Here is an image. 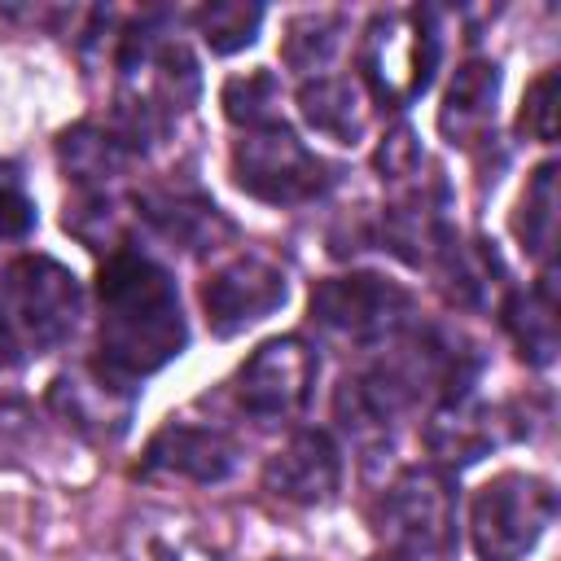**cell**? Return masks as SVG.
I'll use <instances>...</instances> for the list:
<instances>
[{
  "mask_svg": "<svg viewBox=\"0 0 561 561\" xmlns=\"http://www.w3.org/2000/svg\"><path fill=\"white\" fill-rule=\"evenodd\" d=\"M53 412L92 443H114L127 434L136 412V381L105 368V364H79L61 373L48 390Z\"/></svg>",
  "mask_w": 561,
  "mask_h": 561,
  "instance_id": "9",
  "label": "cell"
},
{
  "mask_svg": "<svg viewBox=\"0 0 561 561\" xmlns=\"http://www.w3.org/2000/svg\"><path fill=\"white\" fill-rule=\"evenodd\" d=\"M35 228V206H31V197L9 180V175H0V241H18V237H26Z\"/></svg>",
  "mask_w": 561,
  "mask_h": 561,
  "instance_id": "26",
  "label": "cell"
},
{
  "mask_svg": "<svg viewBox=\"0 0 561 561\" xmlns=\"http://www.w3.org/2000/svg\"><path fill=\"white\" fill-rule=\"evenodd\" d=\"M0 294H4V316H9V324H13L35 351L61 346V342L75 333L79 311H83L79 280H75L57 259H44V254H22V259H13V263L4 267Z\"/></svg>",
  "mask_w": 561,
  "mask_h": 561,
  "instance_id": "6",
  "label": "cell"
},
{
  "mask_svg": "<svg viewBox=\"0 0 561 561\" xmlns=\"http://www.w3.org/2000/svg\"><path fill=\"white\" fill-rule=\"evenodd\" d=\"M517 237L530 254H548L557 237V162L535 167L526 193H522V215H517Z\"/></svg>",
  "mask_w": 561,
  "mask_h": 561,
  "instance_id": "20",
  "label": "cell"
},
{
  "mask_svg": "<svg viewBox=\"0 0 561 561\" xmlns=\"http://www.w3.org/2000/svg\"><path fill=\"white\" fill-rule=\"evenodd\" d=\"M298 110L307 118V127H316L320 136L337 140V145H359L364 127H368V110L359 101V88L351 79H311L298 88Z\"/></svg>",
  "mask_w": 561,
  "mask_h": 561,
  "instance_id": "17",
  "label": "cell"
},
{
  "mask_svg": "<svg viewBox=\"0 0 561 561\" xmlns=\"http://www.w3.org/2000/svg\"><path fill=\"white\" fill-rule=\"evenodd\" d=\"M127 561H219L188 526L175 517H145L127 530Z\"/></svg>",
  "mask_w": 561,
  "mask_h": 561,
  "instance_id": "19",
  "label": "cell"
},
{
  "mask_svg": "<svg viewBox=\"0 0 561 561\" xmlns=\"http://www.w3.org/2000/svg\"><path fill=\"white\" fill-rule=\"evenodd\" d=\"M140 469L145 473H175V478H193V482H224L237 469V443L219 430L171 421L153 434Z\"/></svg>",
  "mask_w": 561,
  "mask_h": 561,
  "instance_id": "13",
  "label": "cell"
},
{
  "mask_svg": "<svg viewBox=\"0 0 561 561\" xmlns=\"http://www.w3.org/2000/svg\"><path fill=\"white\" fill-rule=\"evenodd\" d=\"M513 412L508 408H478L469 399L460 403H443L430 425H425V443L430 451L443 460V465H473L482 460L491 447L508 443V438H522L526 430L522 425H508Z\"/></svg>",
  "mask_w": 561,
  "mask_h": 561,
  "instance_id": "12",
  "label": "cell"
},
{
  "mask_svg": "<svg viewBox=\"0 0 561 561\" xmlns=\"http://www.w3.org/2000/svg\"><path fill=\"white\" fill-rule=\"evenodd\" d=\"M438 66V26L430 9H386L368 22L359 44V70L373 96L390 110L412 105Z\"/></svg>",
  "mask_w": 561,
  "mask_h": 561,
  "instance_id": "2",
  "label": "cell"
},
{
  "mask_svg": "<svg viewBox=\"0 0 561 561\" xmlns=\"http://www.w3.org/2000/svg\"><path fill=\"white\" fill-rule=\"evenodd\" d=\"M377 530L408 561H451L456 552V486L443 469L399 473L377 508Z\"/></svg>",
  "mask_w": 561,
  "mask_h": 561,
  "instance_id": "3",
  "label": "cell"
},
{
  "mask_svg": "<svg viewBox=\"0 0 561 561\" xmlns=\"http://www.w3.org/2000/svg\"><path fill=\"white\" fill-rule=\"evenodd\" d=\"M9 364H18V329L0 311V368H9Z\"/></svg>",
  "mask_w": 561,
  "mask_h": 561,
  "instance_id": "27",
  "label": "cell"
},
{
  "mask_svg": "<svg viewBox=\"0 0 561 561\" xmlns=\"http://www.w3.org/2000/svg\"><path fill=\"white\" fill-rule=\"evenodd\" d=\"M263 486L289 504H329L342 486V451L324 430H298L263 469Z\"/></svg>",
  "mask_w": 561,
  "mask_h": 561,
  "instance_id": "11",
  "label": "cell"
},
{
  "mask_svg": "<svg viewBox=\"0 0 561 561\" xmlns=\"http://www.w3.org/2000/svg\"><path fill=\"white\" fill-rule=\"evenodd\" d=\"M232 175L250 197L272 206H298L329 188V167L280 118L245 127L232 149Z\"/></svg>",
  "mask_w": 561,
  "mask_h": 561,
  "instance_id": "5",
  "label": "cell"
},
{
  "mask_svg": "<svg viewBox=\"0 0 561 561\" xmlns=\"http://www.w3.org/2000/svg\"><path fill=\"white\" fill-rule=\"evenodd\" d=\"M101 298V364L123 377H149L171 364L184 342L175 280L136 250H114L96 280Z\"/></svg>",
  "mask_w": 561,
  "mask_h": 561,
  "instance_id": "1",
  "label": "cell"
},
{
  "mask_svg": "<svg viewBox=\"0 0 561 561\" xmlns=\"http://www.w3.org/2000/svg\"><path fill=\"white\" fill-rule=\"evenodd\" d=\"M57 153H61V167L79 180V184H88V188H101L105 193V184L131 162V145L114 131V127H96V123H79V127H70L66 136H61V145H57Z\"/></svg>",
  "mask_w": 561,
  "mask_h": 561,
  "instance_id": "18",
  "label": "cell"
},
{
  "mask_svg": "<svg viewBox=\"0 0 561 561\" xmlns=\"http://www.w3.org/2000/svg\"><path fill=\"white\" fill-rule=\"evenodd\" d=\"M316 368V351L302 337H272L241 364L237 403L259 421H289L307 408Z\"/></svg>",
  "mask_w": 561,
  "mask_h": 561,
  "instance_id": "8",
  "label": "cell"
},
{
  "mask_svg": "<svg viewBox=\"0 0 561 561\" xmlns=\"http://www.w3.org/2000/svg\"><path fill=\"white\" fill-rule=\"evenodd\" d=\"M337 35H342V18L337 13H302V18L289 22V35L280 44V57H285L289 70L311 75V70H320L333 57Z\"/></svg>",
  "mask_w": 561,
  "mask_h": 561,
  "instance_id": "22",
  "label": "cell"
},
{
  "mask_svg": "<svg viewBox=\"0 0 561 561\" xmlns=\"http://www.w3.org/2000/svg\"><path fill=\"white\" fill-rule=\"evenodd\" d=\"M557 517V491L535 473L491 478L469 508L473 552L482 561H522Z\"/></svg>",
  "mask_w": 561,
  "mask_h": 561,
  "instance_id": "4",
  "label": "cell"
},
{
  "mask_svg": "<svg viewBox=\"0 0 561 561\" xmlns=\"http://www.w3.org/2000/svg\"><path fill=\"white\" fill-rule=\"evenodd\" d=\"M495 96H500V70L495 61H465L451 75V88L438 110V127L451 145H473L486 140L495 123Z\"/></svg>",
  "mask_w": 561,
  "mask_h": 561,
  "instance_id": "14",
  "label": "cell"
},
{
  "mask_svg": "<svg viewBox=\"0 0 561 561\" xmlns=\"http://www.w3.org/2000/svg\"><path fill=\"white\" fill-rule=\"evenodd\" d=\"M224 114L241 127L276 123V79L272 70H250L224 83Z\"/></svg>",
  "mask_w": 561,
  "mask_h": 561,
  "instance_id": "23",
  "label": "cell"
},
{
  "mask_svg": "<svg viewBox=\"0 0 561 561\" xmlns=\"http://www.w3.org/2000/svg\"><path fill=\"white\" fill-rule=\"evenodd\" d=\"M136 206L153 224V232H162L180 250H215L232 232V224L219 215V206L206 197H193V193L153 188V193H140Z\"/></svg>",
  "mask_w": 561,
  "mask_h": 561,
  "instance_id": "15",
  "label": "cell"
},
{
  "mask_svg": "<svg viewBox=\"0 0 561 561\" xmlns=\"http://www.w3.org/2000/svg\"><path fill=\"white\" fill-rule=\"evenodd\" d=\"M259 22H263V4H245V0H219V4H206V9L197 13L202 39H206V48L219 53V57L241 53L245 44H254Z\"/></svg>",
  "mask_w": 561,
  "mask_h": 561,
  "instance_id": "21",
  "label": "cell"
},
{
  "mask_svg": "<svg viewBox=\"0 0 561 561\" xmlns=\"http://www.w3.org/2000/svg\"><path fill=\"white\" fill-rule=\"evenodd\" d=\"M285 302V272L259 254H241L224 267H215L202 285L206 324L219 337H232L259 320H267Z\"/></svg>",
  "mask_w": 561,
  "mask_h": 561,
  "instance_id": "10",
  "label": "cell"
},
{
  "mask_svg": "<svg viewBox=\"0 0 561 561\" xmlns=\"http://www.w3.org/2000/svg\"><path fill=\"white\" fill-rule=\"evenodd\" d=\"M557 70H543L535 83H530V92H526V101H522V131L526 136H535V140H552L557 136Z\"/></svg>",
  "mask_w": 561,
  "mask_h": 561,
  "instance_id": "24",
  "label": "cell"
},
{
  "mask_svg": "<svg viewBox=\"0 0 561 561\" xmlns=\"http://www.w3.org/2000/svg\"><path fill=\"white\" fill-rule=\"evenodd\" d=\"M504 329L513 333L522 359L548 368L557 359V294H552V272H543L539 289H517L500 307Z\"/></svg>",
  "mask_w": 561,
  "mask_h": 561,
  "instance_id": "16",
  "label": "cell"
},
{
  "mask_svg": "<svg viewBox=\"0 0 561 561\" xmlns=\"http://www.w3.org/2000/svg\"><path fill=\"white\" fill-rule=\"evenodd\" d=\"M377 561H408V557H399V552H386V557H377Z\"/></svg>",
  "mask_w": 561,
  "mask_h": 561,
  "instance_id": "28",
  "label": "cell"
},
{
  "mask_svg": "<svg viewBox=\"0 0 561 561\" xmlns=\"http://www.w3.org/2000/svg\"><path fill=\"white\" fill-rule=\"evenodd\" d=\"M421 162H425V153H421V145H416V136L408 127H394L377 149V171L390 184H403V180L421 175Z\"/></svg>",
  "mask_w": 561,
  "mask_h": 561,
  "instance_id": "25",
  "label": "cell"
},
{
  "mask_svg": "<svg viewBox=\"0 0 561 561\" xmlns=\"http://www.w3.org/2000/svg\"><path fill=\"white\" fill-rule=\"evenodd\" d=\"M412 298L408 289H399L386 276H329L311 289V320L333 333V337H351V342H377V337H394L408 324Z\"/></svg>",
  "mask_w": 561,
  "mask_h": 561,
  "instance_id": "7",
  "label": "cell"
}]
</instances>
